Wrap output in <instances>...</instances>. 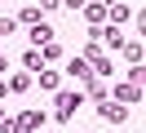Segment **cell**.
Listing matches in <instances>:
<instances>
[{
	"label": "cell",
	"instance_id": "cell-6",
	"mask_svg": "<svg viewBox=\"0 0 146 133\" xmlns=\"http://www.w3.org/2000/svg\"><path fill=\"white\" fill-rule=\"evenodd\" d=\"M40 13H44V9H36V5H27V9H22V22H40Z\"/></svg>",
	"mask_w": 146,
	"mask_h": 133
},
{
	"label": "cell",
	"instance_id": "cell-5",
	"mask_svg": "<svg viewBox=\"0 0 146 133\" xmlns=\"http://www.w3.org/2000/svg\"><path fill=\"white\" fill-rule=\"evenodd\" d=\"M102 115H106V120H115V124H119V120H124V106H106V102H102Z\"/></svg>",
	"mask_w": 146,
	"mask_h": 133
},
{
	"label": "cell",
	"instance_id": "cell-10",
	"mask_svg": "<svg viewBox=\"0 0 146 133\" xmlns=\"http://www.w3.org/2000/svg\"><path fill=\"white\" fill-rule=\"evenodd\" d=\"M0 71H5V62H0Z\"/></svg>",
	"mask_w": 146,
	"mask_h": 133
},
{
	"label": "cell",
	"instance_id": "cell-7",
	"mask_svg": "<svg viewBox=\"0 0 146 133\" xmlns=\"http://www.w3.org/2000/svg\"><path fill=\"white\" fill-rule=\"evenodd\" d=\"M36 40H40V44H49V40H53V31H49L44 22H36Z\"/></svg>",
	"mask_w": 146,
	"mask_h": 133
},
{
	"label": "cell",
	"instance_id": "cell-9",
	"mask_svg": "<svg viewBox=\"0 0 146 133\" xmlns=\"http://www.w3.org/2000/svg\"><path fill=\"white\" fill-rule=\"evenodd\" d=\"M9 89H13V93H22V89H31V80H27V76H13V80H9Z\"/></svg>",
	"mask_w": 146,
	"mask_h": 133
},
{
	"label": "cell",
	"instance_id": "cell-2",
	"mask_svg": "<svg viewBox=\"0 0 146 133\" xmlns=\"http://www.w3.org/2000/svg\"><path fill=\"white\" fill-rule=\"evenodd\" d=\"M40 124H44L40 111H22V115H18V133H31V129H40Z\"/></svg>",
	"mask_w": 146,
	"mask_h": 133
},
{
	"label": "cell",
	"instance_id": "cell-3",
	"mask_svg": "<svg viewBox=\"0 0 146 133\" xmlns=\"http://www.w3.org/2000/svg\"><path fill=\"white\" fill-rule=\"evenodd\" d=\"M115 93H119V102H137V98H142V89H137V84H119Z\"/></svg>",
	"mask_w": 146,
	"mask_h": 133
},
{
	"label": "cell",
	"instance_id": "cell-8",
	"mask_svg": "<svg viewBox=\"0 0 146 133\" xmlns=\"http://www.w3.org/2000/svg\"><path fill=\"white\" fill-rule=\"evenodd\" d=\"M40 84H44V89H53V93H58V71H44V76H40Z\"/></svg>",
	"mask_w": 146,
	"mask_h": 133
},
{
	"label": "cell",
	"instance_id": "cell-1",
	"mask_svg": "<svg viewBox=\"0 0 146 133\" xmlns=\"http://www.w3.org/2000/svg\"><path fill=\"white\" fill-rule=\"evenodd\" d=\"M75 106H80V93H58V120L75 115Z\"/></svg>",
	"mask_w": 146,
	"mask_h": 133
},
{
	"label": "cell",
	"instance_id": "cell-4",
	"mask_svg": "<svg viewBox=\"0 0 146 133\" xmlns=\"http://www.w3.org/2000/svg\"><path fill=\"white\" fill-rule=\"evenodd\" d=\"M84 18H89V22H93V27H98V22H102V18H106V5H84Z\"/></svg>",
	"mask_w": 146,
	"mask_h": 133
}]
</instances>
